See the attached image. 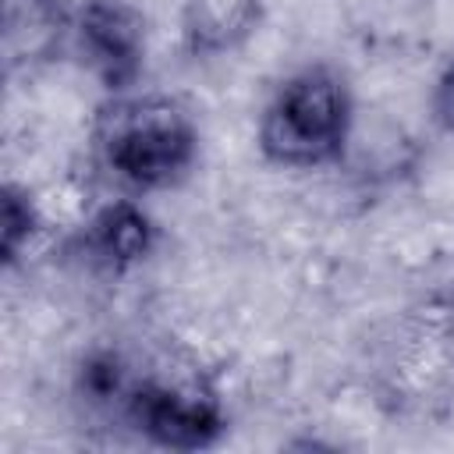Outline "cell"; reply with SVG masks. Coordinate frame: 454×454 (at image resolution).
I'll list each match as a JSON object with an SVG mask.
<instances>
[{
    "label": "cell",
    "instance_id": "obj_5",
    "mask_svg": "<svg viewBox=\"0 0 454 454\" xmlns=\"http://www.w3.org/2000/svg\"><path fill=\"white\" fill-rule=\"evenodd\" d=\"M156 245L160 227L153 213L142 206L138 195L124 192L99 202L74 234V255H82V262L103 277H124L138 270L156 252Z\"/></svg>",
    "mask_w": 454,
    "mask_h": 454
},
{
    "label": "cell",
    "instance_id": "obj_4",
    "mask_svg": "<svg viewBox=\"0 0 454 454\" xmlns=\"http://www.w3.org/2000/svg\"><path fill=\"white\" fill-rule=\"evenodd\" d=\"M145 14L131 0H78L71 53L106 96L135 92L145 71Z\"/></svg>",
    "mask_w": 454,
    "mask_h": 454
},
{
    "label": "cell",
    "instance_id": "obj_3",
    "mask_svg": "<svg viewBox=\"0 0 454 454\" xmlns=\"http://www.w3.org/2000/svg\"><path fill=\"white\" fill-rule=\"evenodd\" d=\"M117 419L138 433L149 447L195 454L209 450L227 436V408L202 376L163 380V376H135Z\"/></svg>",
    "mask_w": 454,
    "mask_h": 454
},
{
    "label": "cell",
    "instance_id": "obj_8",
    "mask_svg": "<svg viewBox=\"0 0 454 454\" xmlns=\"http://www.w3.org/2000/svg\"><path fill=\"white\" fill-rule=\"evenodd\" d=\"M43 223L46 220H43L35 195L18 181H4V188H0V262L7 270L39 238Z\"/></svg>",
    "mask_w": 454,
    "mask_h": 454
},
{
    "label": "cell",
    "instance_id": "obj_7",
    "mask_svg": "<svg viewBox=\"0 0 454 454\" xmlns=\"http://www.w3.org/2000/svg\"><path fill=\"white\" fill-rule=\"evenodd\" d=\"M262 25V0H181L177 35L192 60L238 53Z\"/></svg>",
    "mask_w": 454,
    "mask_h": 454
},
{
    "label": "cell",
    "instance_id": "obj_9",
    "mask_svg": "<svg viewBox=\"0 0 454 454\" xmlns=\"http://www.w3.org/2000/svg\"><path fill=\"white\" fill-rule=\"evenodd\" d=\"M429 114L436 121V128L443 135L454 138V57L443 64V71L436 74L433 82V92H429Z\"/></svg>",
    "mask_w": 454,
    "mask_h": 454
},
{
    "label": "cell",
    "instance_id": "obj_6",
    "mask_svg": "<svg viewBox=\"0 0 454 454\" xmlns=\"http://www.w3.org/2000/svg\"><path fill=\"white\" fill-rule=\"evenodd\" d=\"M74 0H4L0 50L7 74L35 71L71 50Z\"/></svg>",
    "mask_w": 454,
    "mask_h": 454
},
{
    "label": "cell",
    "instance_id": "obj_2",
    "mask_svg": "<svg viewBox=\"0 0 454 454\" xmlns=\"http://www.w3.org/2000/svg\"><path fill=\"white\" fill-rule=\"evenodd\" d=\"M355 135V92L333 64L284 74L255 121L259 156L280 170H326L344 163Z\"/></svg>",
    "mask_w": 454,
    "mask_h": 454
},
{
    "label": "cell",
    "instance_id": "obj_1",
    "mask_svg": "<svg viewBox=\"0 0 454 454\" xmlns=\"http://www.w3.org/2000/svg\"><path fill=\"white\" fill-rule=\"evenodd\" d=\"M92 153L124 195H156L184 184L202 153L192 110L163 92L106 96L92 124Z\"/></svg>",
    "mask_w": 454,
    "mask_h": 454
}]
</instances>
